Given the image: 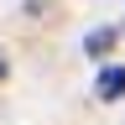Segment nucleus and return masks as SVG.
Here are the masks:
<instances>
[{"label":"nucleus","instance_id":"f257e3e1","mask_svg":"<svg viewBox=\"0 0 125 125\" xmlns=\"http://www.w3.org/2000/svg\"><path fill=\"white\" fill-rule=\"evenodd\" d=\"M120 94H125V68H104L94 83V99H120Z\"/></svg>","mask_w":125,"mask_h":125},{"label":"nucleus","instance_id":"f03ea898","mask_svg":"<svg viewBox=\"0 0 125 125\" xmlns=\"http://www.w3.org/2000/svg\"><path fill=\"white\" fill-rule=\"evenodd\" d=\"M109 47H115V26H104V31H89V37H83V52H89V57H104Z\"/></svg>","mask_w":125,"mask_h":125},{"label":"nucleus","instance_id":"7ed1b4c3","mask_svg":"<svg viewBox=\"0 0 125 125\" xmlns=\"http://www.w3.org/2000/svg\"><path fill=\"white\" fill-rule=\"evenodd\" d=\"M0 78H5V57H0Z\"/></svg>","mask_w":125,"mask_h":125}]
</instances>
